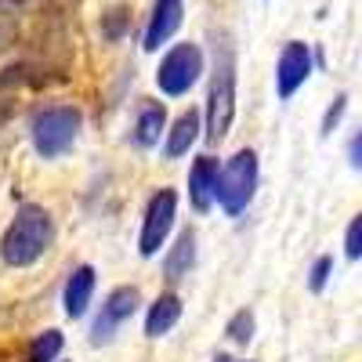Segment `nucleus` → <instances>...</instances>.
I'll return each mask as SVG.
<instances>
[{
    "instance_id": "0eeeda50",
    "label": "nucleus",
    "mask_w": 362,
    "mask_h": 362,
    "mask_svg": "<svg viewBox=\"0 0 362 362\" xmlns=\"http://www.w3.org/2000/svg\"><path fill=\"white\" fill-rule=\"evenodd\" d=\"M138 305H141V297H138L134 286H116V290L105 297V305H102L95 326H90V344H105V341H112V337H116V329L138 312Z\"/></svg>"
},
{
    "instance_id": "f8f14e48",
    "label": "nucleus",
    "mask_w": 362,
    "mask_h": 362,
    "mask_svg": "<svg viewBox=\"0 0 362 362\" xmlns=\"http://www.w3.org/2000/svg\"><path fill=\"white\" fill-rule=\"evenodd\" d=\"M199 131H203V112H196V109H185L174 124H170V131H167V141H163V156L167 160H181L189 153V148L196 145V138H199Z\"/></svg>"
},
{
    "instance_id": "412c9836",
    "label": "nucleus",
    "mask_w": 362,
    "mask_h": 362,
    "mask_svg": "<svg viewBox=\"0 0 362 362\" xmlns=\"http://www.w3.org/2000/svg\"><path fill=\"white\" fill-rule=\"evenodd\" d=\"M348 160L355 170H362V131H355V138L348 141Z\"/></svg>"
},
{
    "instance_id": "20e7f679",
    "label": "nucleus",
    "mask_w": 362,
    "mask_h": 362,
    "mask_svg": "<svg viewBox=\"0 0 362 362\" xmlns=\"http://www.w3.org/2000/svg\"><path fill=\"white\" fill-rule=\"evenodd\" d=\"M257 174H261V163H257L254 148H239V153L221 167V177H218V206L225 210L228 218H239L250 206V199L257 192Z\"/></svg>"
},
{
    "instance_id": "2eb2a0df",
    "label": "nucleus",
    "mask_w": 362,
    "mask_h": 362,
    "mask_svg": "<svg viewBox=\"0 0 362 362\" xmlns=\"http://www.w3.org/2000/svg\"><path fill=\"white\" fill-rule=\"evenodd\" d=\"M196 264V232L185 228L177 235V243L167 250V261H163V276L174 283V279H185L189 268Z\"/></svg>"
},
{
    "instance_id": "aec40b11",
    "label": "nucleus",
    "mask_w": 362,
    "mask_h": 362,
    "mask_svg": "<svg viewBox=\"0 0 362 362\" xmlns=\"http://www.w3.org/2000/svg\"><path fill=\"white\" fill-rule=\"evenodd\" d=\"M344 109H348V95H337L334 102H329V109H326V116H322V134H334V131H337Z\"/></svg>"
},
{
    "instance_id": "9d476101",
    "label": "nucleus",
    "mask_w": 362,
    "mask_h": 362,
    "mask_svg": "<svg viewBox=\"0 0 362 362\" xmlns=\"http://www.w3.org/2000/svg\"><path fill=\"white\" fill-rule=\"evenodd\" d=\"M218 177H221V167L214 156H196V163L189 167V199L196 214H206L218 203Z\"/></svg>"
},
{
    "instance_id": "1a4fd4ad",
    "label": "nucleus",
    "mask_w": 362,
    "mask_h": 362,
    "mask_svg": "<svg viewBox=\"0 0 362 362\" xmlns=\"http://www.w3.org/2000/svg\"><path fill=\"white\" fill-rule=\"evenodd\" d=\"M185 22V0H153V15H148L141 47L145 51H160Z\"/></svg>"
},
{
    "instance_id": "423d86ee",
    "label": "nucleus",
    "mask_w": 362,
    "mask_h": 362,
    "mask_svg": "<svg viewBox=\"0 0 362 362\" xmlns=\"http://www.w3.org/2000/svg\"><path fill=\"white\" fill-rule=\"evenodd\" d=\"M174 218H177V192L174 189L153 192V199L145 203V221H141V235H138L141 257H156L160 254V247L167 243V235L174 228Z\"/></svg>"
},
{
    "instance_id": "dca6fc26",
    "label": "nucleus",
    "mask_w": 362,
    "mask_h": 362,
    "mask_svg": "<svg viewBox=\"0 0 362 362\" xmlns=\"http://www.w3.org/2000/svg\"><path fill=\"white\" fill-rule=\"evenodd\" d=\"M62 348H66V337L58 334V329H44V334H37L33 344H29V362H54L62 355Z\"/></svg>"
},
{
    "instance_id": "4468645a",
    "label": "nucleus",
    "mask_w": 362,
    "mask_h": 362,
    "mask_svg": "<svg viewBox=\"0 0 362 362\" xmlns=\"http://www.w3.org/2000/svg\"><path fill=\"white\" fill-rule=\"evenodd\" d=\"M181 319V297L177 293H160L153 305H148V315H145V334L148 337H163L177 326Z\"/></svg>"
},
{
    "instance_id": "6ab92c4d",
    "label": "nucleus",
    "mask_w": 362,
    "mask_h": 362,
    "mask_svg": "<svg viewBox=\"0 0 362 362\" xmlns=\"http://www.w3.org/2000/svg\"><path fill=\"white\" fill-rule=\"evenodd\" d=\"M329 272H334V257H326V254H322V257L312 264V272H308V290H312V293H322V290H326Z\"/></svg>"
},
{
    "instance_id": "4be33fe9",
    "label": "nucleus",
    "mask_w": 362,
    "mask_h": 362,
    "mask_svg": "<svg viewBox=\"0 0 362 362\" xmlns=\"http://www.w3.org/2000/svg\"><path fill=\"white\" fill-rule=\"evenodd\" d=\"M214 362H232V358H228V355H218V358H214Z\"/></svg>"
},
{
    "instance_id": "a211bd4d",
    "label": "nucleus",
    "mask_w": 362,
    "mask_h": 362,
    "mask_svg": "<svg viewBox=\"0 0 362 362\" xmlns=\"http://www.w3.org/2000/svg\"><path fill=\"white\" fill-rule=\"evenodd\" d=\"M344 257L348 261H362V214H355L351 225L344 228Z\"/></svg>"
},
{
    "instance_id": "7ed1b4c3",
    "label": "nucleus",
    "mask_w": 362,
    "mask_h": 362,
    "mask_svg": "<svg viewBox=\"0 0 362 362\" xmlns=\"http://www.w3.org/2000/svg\"><path fill=\"white\" fill-rule=\"evenodd\" d=\"M80 127H83V116L76 105H47L33 116L29 138H33V148L44 160H58L73 148Z\"/></svg>"
},
{
    "instance_id": "f257e3e1",
    "label": "nucleus",
    "mask_w": 362,
    "mask_h": 362,
    "mask_svg": "<svg viewBox=\"0 0 362 362\" xmlns=\"http://www.w3.org/2000/svg\"><path fill=\"white\" fill-rule=\"evenodd\" d=\"M51 239H54L51 214L37 203H22V210L8 225L4 239H0V257H4L11 268H29L47 254Z\"/></svg>"
},
{
    "instance_id": "ddd939ff",
    "label": "nucleus",
    "mask_w": 362,
    "mask_h": 362,
    "mask_svg": "<svg viewBox=\"0 0 362 362\" xmlns=\"http://www.w3.org/2000/svg\"><path fill=\"white\" fill-rule=\"evenodd\" d=\"M163 131H167V109L160 102H153V98H141L138 119H134V145L138 148H153Z\"/></svg>"
},
{
    "instance_id": "9b49d317",
    "label": "nucleus",
    "mask_w": 362,
    "mask_h": 362,
    "mask_svg": "<svg viewBox=\"0 0 362 362\" xmlns=\"http://www.w3.org/2000/svg\"><path fill=\"white\" fill-rule=\"evenodd\" d=\"M95 283H98V276H95V268H90V264H80L73 276H69V283L62 290V305H66V315L69 319L87 315L90 300H95Z\"/></svg>"
},
{
    "instance_id": "f3484780",
    "label": "nucleus",
    "mask_w": 362,
    "mask_h": 362,
    "mask_svg": "<svg viewBox=\"0 0 362 362\" xmlns=\"http://www.w3.org/2000/svg\"><path fill=\"white\" fill-rule=\"evenodd\" d=\"M228 337H232L235 344H250V337H254V312H250V308L235 312V315L228 319Z\"/></svg>"
},
{
    "instance_id": "6e6552de",
    "label": "nucleus",
    "mask_w": 362,
    "mask_h": 362,
    "mask_svg": "<svg viewBox=\"0 0 362 362\" xmlns=\"http://www.w3.org/2000/svg\"><path fill=\"white\" fill-rule=\"evenodd\" d=\"M308 76H312V47L305 40H290L279 51V62H276V95L283 102L293 98Z\"/></svg>"
},
{
    "instance_id": "f03ea898",
    "label": "nucleus",
    "mask_w": 362,
    "mask_h": 362,
    "mask_svg": "<svg viewBox=\"0 0 362 362\" xmlns=\"http://www.w3.org/2000/svg\"><path fill=\"white\" fill-rule=\"evenodd\" d=\"M235 119V47L228 37H218L214 66H210V95H206V141L218 145Z\"/></svg>"
},
{
    "instance_id": "39448f33",
    "label": "nucleus",
    "mask_w": 362,
    "mask_h": 362,
    "mask_svg": "<svg viewBox=\"0 0 362 362\" xmlns=\"http://www.w3.org/2000/svg\"><path fill=\"white\" fill-rule=\"evenodd\" d=\"M206 73V58H203V47L199 44H174L163 62L156 69V87L163 90L167 98H181L203 80Z\"/></svg>"
}]
</instances>
